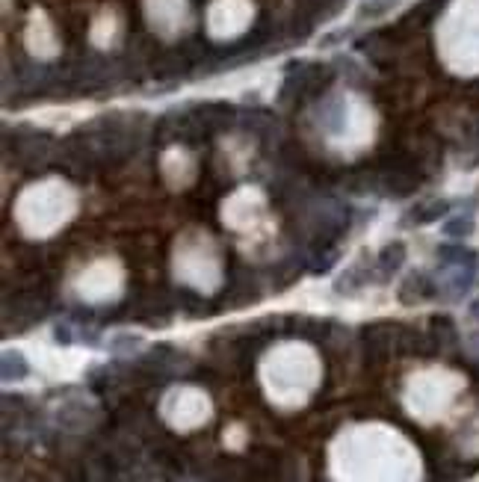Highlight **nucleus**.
<instances>
[{
    "mask_svg": "<svg viewBox=\"0 0 479 482\" xmlns=\"http://www.w3.org/2000/svg\"><path fill=\"white\" fill-rule=\"evenodd\" d=\"M15 157L27 169H42L45 160L51 157V136L30 128L15 130Z\"/></svg>",
    "mask_w": 479,
    "mask_h": 482,
    "instance_id": "nucleus-1",
    "label": "nucleus"
},
{
    "mask_svg": "<svg viewBox=\"0 0 479 482\" xmlns=\"http://www.w3.org/2000/svg\"><path fill=\"white\" fill-rule=\"evenodd\" d=\"M364 337V349H367V358L370 361H385L396 340H399V326H391V323H373V326H364L361 332Z\"/></svg>",
    "mask_w": 479,
    "mask_h": 482,
    "instance_id": "nucleus-2",
    "label": "nucleus"
},
{
    "mask_svg": "<svg viewBox=\"0 0 479 482\" xmlns=\"http://www.w3.org/2000/svg\"><path fill=\"white\" fill-rule=\"evenodd\" d=\"M192 113V118L198 122V128L205 130V136H210V133H216V130H225L231 122H234V107H228V104H198V107H192L190 110Z\"/></svg>",
    "mask_w": 479,
    "mask_h": 482,
    "instance_id": "nucleus-3",
    "label": "nucleus"
},
{
    "mask_svg": "<svg viewBox=\"0 0 479 482\" xmlns=\"http://www.w3.org/2000/svg\"><path fill=\"white\" fill-rule=\"evenodd\" d=\"M257 284H254V278L252 275H234L228 281V287L222 293V305L228 308H243V305H252L257 302Z\"/></svg>",
    "mask_w": 479,
    "mask_h": 482,
    "instance_id": "nucleus-4",
    "label": "nucleus"
},
{
    "mask_svg": "<svg viewBox=\"0 0 479 482\" xmlns=\"http://www.w3.org/2000/svg\"><path fill=\"white\" fill-rule=\"evenodd\" d=\"M435 296V284L426 272H411L403 284H399V302L403 305H414V302H423V299Z\"/></svg>",
    "mask_w": 479,
    "mask_h": 482,
    "instance_id": "nucleus-5",
    "label": "nucleus"
},
{
    "mask_svg": "<svg viewBox=\"0 0 479 482\" xmlns=\"http://www.w3.org/2000/svg\"><path fill=\"white\" fill-rule=\"evenodd\" d=\"M403 260H406V246L399 243H388L382 252H378V260H376V272H378V278H388V275H393L399 267H403Z\"/></svg>",
    "mask_w": 479,
    "mask_h": 482,
    "instance_id": "nucleus-6",
    "label": "nucleus"
},
{
    "mask_svg": "<svg viewBox=\"0 0 479 482\" xmlns=\"http://www.w3.org/2000/svg\"><path fill=\"white\" fill-rule=\"evenodd\" d=\"M438 260L447 267H465V270H476L479 264V255L473 249H465V246H441L438 249Z\"/></svg>",
    "mask_w": 479,
    "mask_h": 482,
    "instance_id": "nucleus-7",
    "label": "nucleus"
},
{
    "mask_svg": "<svg viewBox=\"0 0 479 482\" xmlns=\"http://www.w3.org/2000/svg\"><path fill=\"white\" fill-rule=\"evenodd\" d=\"M364 264L367 260H358V264H352L341 278L334 281V290L341 293V296H352V293H358L364 284H367V275H364Z\"/></svg>",
    "mask_w": 479,
    "mask_h": 482,
    "instance_id": "nucleus-8",
    "label": "nucleus"
},
{
    "mask_svg": "<svg viewBox=\"0 0 479 482\" xmlns=\"http://www.w3.org/2000/svg\"><path fill=\"white\" fill-rule=\"evenodd\" d=\"M432 347L435 349H450L455 347V326H453V319L450 317H432Z\"/></svg>",
    "mask_w": 479,
    "mask_h": 482,
    "instance_id": "nucleus-9",
    "label": "nucleus"
},
{
    "mask_svg": "<svg viewBox=\"0 0 479 482\" xmlns=\"http://www.w3.org/2000/svg\"><path fill=\"white\" fill-rule=\"evenodd\" d=\"M0 370H4V381H21V379H27L30 364H27V358L21 352L6 349L4 361H0Z\"/></svg>",
    "mask_w": 479,
    "mask_h": 482,
    "instance_id": "nucleus-10",
    "label": "nucleus"
},
{
    "mask_svg": "<svg viewBox=\"0 0 479 482\" xmlns=\"http://www.w3.org/2000/svg\"><path fill=\"white\" fill-rule=\"evenodd\" d=\"M447 210H450L447 202H429L426 207H417V210L411 213V219H414L417 225H429V222H435V219H441Z\"/></svg>",
    "mask_w": 479,
    "mask_h": 482,
    "instance_id": "nucleus-11",
    "label": "nucleus"
},
{
    "mask_svg": "<svg viewBox=\"0 0 479 482\" xmlns=\"http://www.w3.org/2000/svg\"><path fill=\"white\" fill-rule=\"evenodd\" d=\"M177 305H181L187 314H192V317H202V314H207L205 299L198 296V293H192V290H187V287H181V290H177Z\"/></svg>",
    "mask_w": 479,
    "mask_h": 482,
    "instance_id": "nucleus-12",
    "label": "nucleus"
},
{
    "mask_svg": "<svg viewBox=\"0 0 479 482\" xmlns=\"http://www.w3.org/2000/svg\"><path fill=\"white\" fill-rule=\"evenodd\" d=\"M311 255H314V257L308 260V270L316 272V275H319V272H329V270L334 267V260H337V252H334V249H314Z\"/></svg>",
    "mask_w": 479,
    "mask_h": 482,
    "instance_id": "nucleus-13",
    "label": "nucleus"
},
{
    "mask_svg": "<svg viewBox=\"0 0 479 482\" xmlns=\"http://www.w3.org/2000/svg\"><path fill=\"white\" fill-rule=\"evenodd\" d=\"M470 231H473V219L470 216H455V219H450V222L444 225L447 237H468Z\"/></svg>",
    "mask_w": 479,
    "mask_h": 482,
    "instance_id": "nucleus-14",
    "label": "nucleus"
},
{
    "mask_svg": "<svg viewBox=\"0 0 479 482\" xmlns=\"http://www.w3.org/2000/svg\"><path fill=\"white\" fill-rule=\"evenodd\" d=\"M388 6H393V0H373V4H364L361 15H378V12H385Z\"/></svg>",
    "mask_w": 479,
    "mask_h": 482,
    "instance_id": "nucleus-15",
    "label": "nucleus"
},
{
    "mask_svg": "<svg viewBox=\"0 0 479 482\" xmlns=\"http://www.w3.org/2000/svg\"><path fill=\"white\" fill-rule=\"evenodd\" d=\"M53 337H56V344H66V347L71 344V332H68L66 326H56V334H53Z\"/></svg>",
    "mask_w": 479,
    "mask_h": 482,
    "instance_id": "nucleus-16",
    "label": "nucleus"
}]
</instances>
